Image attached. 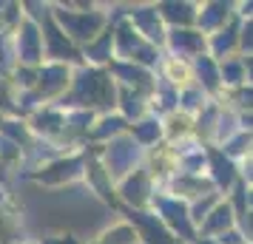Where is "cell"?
Masks as SVG:
<instances>
[{
    "label": "cell",
    "mask_w": 253,
    "mask_h": 244,
    "mask_svg": "<svg viewBox=\"0 0 253 244\" xmlns=\"http://www.w3.org/2000/svg\"><path fill=\"white\" fill-rule=\"evenodd\" d=\"M114 100V85L103 71H80L74 91H71V103L77 105H108Z\"/></svg>",
    "instance_id": "obj_1"
},
{
    "label": "cell",
    "mask_w": 253,
    "mask_h": 244,
    "mask_svg": "<svg viewBox=\"0 0 253 244\" xmlns=\"http://www.w3.org/2000/svg\"><path fill=\"white\" fill-rule=\"evenodd\" d=\"M57 23L63 32L71 35L74 40H91L100 29H103V14H85V12H54Z\"/></svg>",
    "instance_id": "obj_2"
},
{
    "label": "cell",
    "mask_w": 253,
    "mask_h": 244,
    "mask_svg": "<svg viewBox=\"0 0 253 244\" xmlns=\"http://www.w3.org/2000/svg\"><path fill=\"white\" fill-rule=\"evenodd\" d=\"M137 159V145L131 139H117L108 148V174L111 176H123L126 171H131V165Z\"/></svg>",
    "instance_id": "obj_3"
},
{
    "label": "cell",
    "mask_w": 253,
    "mask_h": 244,
    "mask_svg": "<svg viewBox=\"0 0 253 244\" xmlns=\"http://www.w3.org/2000/svg\"><path fill=\"white\" fill-rule=\"evenodd\" d=\"M80 171H83V159L74 156V159H63V162H54L48 168H43L37 174V179L46 182V185H60V182H71L74 176H80Z\"/></svg>",
    "instance_id": "obj_4"
},
{
    "label": "cell",
    "mask_w": 253,
    "mask_h": 244,
    "mask_svg": "<svg viewBox=\"0 0 253 244\" xmlns=\"http://www.w3.org/2000/svg\"><path fill=\"white\" fill-rule=\"evenodd\" d=\"M43 51V37L37 35L35 23H23L20 26V37H17V54L23 63H37Z\"/></svg>",
    "instance_id": "obj_5"
},
{
    "label": "cell",
    "mask_w": 253,
    "mask_h": 244,
    "mask_svg": "<svg viewBox=\"0 0 253 244\" xmlns=\"http://www.w3.org/2000/svg\"><path fill=\"white\" fill-rule=\"evenodd\" d=\"M160 213L165 216V221L171 224L176 233H182L185 239H194V230H191V221H188V213L179 202H171V199H160Z\"/></svg>",
    "instance_id": "obj_6"
},
{
    "label": "cell",
    "mask_w": 253,
    "mask_h": 244,
    "mask_svg": "<svg viewBox=\"0 0 253 244\" xmlns=\"http://www.w3.org/2000/svg\"><path fill=\"white\" fill-rule=\"evenodd\" d=\"M46 43H48V54L51 57H74V48H71L69 37L63 35V29H60L51 17H46Z\"/></svg>",
    "instance_id": "obj_7"
},
{
    "label": "cell",
    "mask_w": 253,
    "mask_h": 244,
    "mask_svg": "<svg viewBox=\"0 0 253 244\" xmlns=\"http://www.w3.org/2000/svg\"><path fill=\"white\" fill-rule=\"evenodd\" d=\"M69 82V71L63 66H48V69L40 71V94L48 97V94H57L60 88H66Z\"/></svg>",
    "instance_id": "obj_8"
},
{
    "label": "cell",
    "mask_w": 253,
    "mask_h": 244,
    "mask_svg": "<svg viewBox=\"0 0 253 244\" xmlns=\"http://www.w3.org/2000/svg\"><path fill=\"white\" fill-rule=\"evenodd\" d=\"M123 196H126L128 202H134V205L145 202V196H148V176L145 174H134L126 185H123Z\"/></svg>",
    "instance_id": "obj_9"
},
{
    "label": "cell",
    "mask_w": 253,
    "mask_h": 244,
    "mask_svg": "<svg viewBox=\"0 0 253 244\" xmlns=\"http://www.w3.org/2000/svg\"><path fill=\"white\" fill-rule=\"evenodd\" d=\"M171 46H173V51H179V54H191V51H199L202 48V37L196 35V32H173L171 35Z\"/></svg>",
    "instance_id": "obj_10"
},
{
    "label": "cell",
    "mask_w": 253,
    "mask_h": 244,
    "mask_svg": "<svg viewBox=\"0 0 253 244\" xmlns=\"http://www.w3.org/2000/svg\"><path fill=\"white\" fill-rule=\"evenodd\" d=\"M134 20H137V26L151 37V40H157V43L162 40V32H160L157 12H154V9H134Z\"/></svg>",
    "instance_id": "obj_11"
},
{
    "label": "cell",
    "mask_w": 253,
    "mask_h": 244,
    "mask_svg": "<svg viewBox=\"0 0 253 244\" xmlns=\"http://www.w3.org/2000/svg\"><path fill=\"white\" fill-rule=\"evenodd\" d=\"M134 219H137L139 224H142V230H145V236H148V244H176V242L171 239V236H168V233H165V230L160 227V224H157V221L145 219L142 213H134Z\"/></svg>",
    "instance_id": "obj_12"
},
{
    "label": "cell",
    "mask_w": 253,
    "mask_h": 244,
    "mask_svg": "<svg viewBox=\"0 0 253 244\" xmlns=\"http://www.w3.org/2000/svg\"><path fill=\"white\" fill-rule=\"evenodd\" d=\"M160 12L171 23H191L194 20V6H188V3H162Z\"/></svg>",
    "instance_id": "obj_13"
},
{
    "label": "cell",
    "mask_w": 253,
    "mask_h": 244,
    "mask_svg": "<svg viewBox=\"0 0 253 244\" xmlns=\"http://www.w3.org/2000/svg\"><path fill=\"white\" fill-rule=\"evenodd\" d=\"M211 162H213V174H216V182L222 187H228L230 182H233V165L228 162V159H222V153H211Z\"/></svg>",
    "instance_id": "obj_14"
},
{
    "label": "cell",
    "mask_w": 253,
    "mask_h": 244,
    "mask_svg": "<svg viewBox=\"0 0 253 244\" xmlns=\"http://www.w3.org/2000/svg\"><path fill=\"white\" fill-rule=\"evenodd\" d=\"M134 242H137V233L131 230V227H126V224L111 227V230L100 239V244H134Z\"/></svg>",
    "instance_id": "obj_15"
},
{
    "label": "cell",
    "mask_w": 253,
    "mask_h": 244,
    "mask_svg": "<svg viewBox=\"0 0 253 244\" xmlns=\"http://www.w3.org/2000/svg\"><path fill=\"white\" fill-rule=\"evenodd\" d=\"M114 74L123 77L126 82H131V85H145L148 82V71L134 69V66H114Z\"/></svg>",
    "instance_id": "obj_16"
},
{
    "label": "cell",
    "mask_w": 253,
    "mask_h": 244,
    "mask_svg": "<svg viewBox=\"0 0 253 244\" xmlns=\"http://www.w3.org/2000/svg\"><path fill=\"white\" fill-rule=\"evenodd\" d=\"M60 125H66L60 114H51V111H46V114H37V116H35V128H37V131L54 134V131H60Z\"/></svg>",
    "instance_id": "obj_17"
},
{
    "label": "cell",
    "mask_w": 253,
    "mask_h": 244,
    "mask_svg": "<svg viewBox=\"0 0 253 244\" xmlns=\"http://www.w3.org/2000/svg\"><path fill=\"white\" fill-rule=\"evenodd\" d=\"M228 17V6L225 3H211L205 9V14H202V26L205 29H213V26L219 23V20H225Z\"/></svg>",
    "instance_id": "obj_18"
},
{
    "label": "cell",
    "mask_w": 253,
    "mask_h": 244,
    "mask_svg": "<svg viewBox=\"0 0 253 244\" xmlns=\"http://www.w3.org/2000/svg\"><path fill=\"white\" fill-rule=\"evenodd\" d=\"M117 43H120V51H123V54H134L139 48V37L134 35L128 26H123V29L117 32Z\"/></svg>",
    "instance_id": "obj_19"
},
{
    "label": "cell",
    "mask_w": 253,
    "mask_h": 244,
    "mask_svg": "<svg viewBox=\"0 0 253 244\" xmlns=\"http://www.w3.org/2000/svg\"><path fill=\"white\" fill-rule=\"evenodd\" d=\"M233 43H236V26L219 32L216 40H213V51H216V54H228L230 48H233Z\"/></svg>",
    "instance_id": "obj_20"
},
{
    "label": "cell",
    "mask_w": 253,
    "mask_h": 244,
    "mask_svg": "<svg viewBox=\"0 0 253 244\" xmlns=\"http://www.w3.org/2000/svg\"><path fill=\"white\" fill-rule=\"evenodd\" d=\"M228 224H230V208L228 205H219V208L211 213L205 230H222V227H228Z\"/></svg>",
    "instance_id": "obj_21"
},
{
    "label": "cell",
    "mask_w": 253,
    "mask_h": 244,
    "mask_svg": "<svg viewBox=\"0 0 253 244\" xmlns=\"http://www.w3.org/2000/svg\"><path fill=\"white\" fill-rule=\"evenodd\" d=\"M196 69H199V77L205 80V85L208 88H216V82H219V74H216V69H213V63L208 57H199V63H196Z\"/></svg>",
    "instance_id": "obj_22"
},
{
    "label": "cell",
    "mask_w": 253,
    "mask_h": 244,
    "mask_svg": "<svg viewBox=\"0 0 253 244\" xmlns=\"http://www.w3.org/2000/svg\"><path fill=\"white\" fill-rule=\"evenodd\" d=\"M123 119L120 116H105L103 122H100V128H94V137L97 139H103V137H108V134H117V131H123Z\"/></svg>",
    "instance_id": "obj_23"
},
{
    "label": "cell",
    "mask_w": 253,
    "mask_h": 244,
    "mask_svg": "<svg viewBox=\"0 0 253 244\" xmlns=\"http://www.w3.org/2000/svg\"><path fill=\"white\" fill-rule=\"evenodd\" d=\"M134 137L139 142H154L160 137V128H157V122H139V125H134Z\"/></svg>",
    "instance_id": "obj_24"
},
{
    "label": "cell",
    "mask_w": 253,
    "mask_h": 244,
    "mask_svg": "<svg viewBox=\"0 0 253 244\" xmlns=\"http://www.w3.org/2000/svg\"><path fill=\"white\" fill-rule=\"evenodd\" d=\"M108 48H111V35H103L97 43H91V46H88V57L105 60V57H108Z\"/></svg>",
    "instance_id": "obj_25"
},
{
    "label": "cell",
    "mask_w": 253,
    "mask_h": 244,
    "mask_svg": "<svg viewBox=\"0 0 253 244\" xmlns=\"http://www.w3.org/2000/svg\"><path fill=\"white\" fill-rule=\"evenodd\" d=\"M222 74H225V80L228 82H239L242 80V66L239 63H228V66L222 69Z\"/></svg>",
    "instance_id": "obj_26"
},
{
    "label": "cell",
    "mask_w": 253,
    "mask_h": 244,
    "mask_svg": "<svg viewBox=\"0 0 253 244\" xmlns=\"http://www.w3.org/2000/svg\"><path fill=\"white\" fill-rule=\"evenodd\" d=\"M134 57H137L139 63H154V48H142L139 46L137 51H134Z\"/></svg>",
    "instance_id": "obj_27"
},
{
    "label": "cell",
    "mask_w": 253,
    "mask_h": 244,
    "mask_svg": "<svg viewBox=\"0 0 253 244\" xmlns=\"http://www.w3.org/2000/svg\"><path fill=\"white\" fill-rule=\"evenodd\" d=\"M242 46L253 51V23H248V29L242 32Z\"/></svg>",
    "instance_id": "obj_28"
},
{
    "label": "cell",
    "mask_w": 253,
    "mask_h": 244,
    "mask_svg": "<svg viewBox=\"0 0 253 244\" xmlns=\"http://www.w3.org/2000/svg\"><path fill=\"white\" fill-rule=\"evenodd\" d=\"M139 108H142V105H139V100L126 97V111H128V114H139Z\"/></svg>",
    "instance_id": "obj_29"
},
{
    "label": "cell",
    "mask_w": 253,
    "mask_h": 244,
    "mask_svg": "<svg viewBox=\"0 0 253 244\" xmlns=\"http://www.w3.org/2000/svg\"><path fill=\"white\" fill-rule=\"evenodd\" d=\"M245 233L253 239V213H245Z\"/></svg>",
    "instance_id": "obj_30"
},
{
    "label": "cell",
    "mask_w": 253,
    "mask_h": 244,
    "mask_svg": "<svg viewBox=\"0 0 253 244\" xmlns=\"http://www.w3.org/2000/svg\"><path fill=\"white\" fill-rule=\"evenodd\" d=\"M222 242L225 244H236L239 242V236H236V233H228V236H222Z\"/></svg>",
    "instance_id": "obj_31"
},
{
    "label": "cell",
    "mask_w": 253,
    "mask_h": 244,
    "mask_svg": "<svg viewBox=\"0 0 253 244\" xmlns=\"http://www.w3.org/2000/svg\"><path fill=\"white\" fill-rule=\"evenodd\" d=\"M9 103V97H6V85H3V82H0V108H3V105Z\"/></svg>",
    "instance_id": "obj_32"
},
{
    "label": "cell",
    "mask_w": 253,
    "mask_h": 244,
    "mask_svg": "<svg viewBox=\"0 0 253 244\" xmlns=\"http://www.w3.org/2000/svg\"><path fill=\"white\" fill-rule=\"evenodd\" d=\"M196 100H199L196 94H185V105H188V108H191V105H196Z\"/></svg>",
    "instance_id": "obj_33"
},
{
    "label": "cell",
    "mask_w": 253,
    "mask_h": 244,
    "mask_svg": "<svg viewBox=\"0 0 253 244\" xmlns=\"http://www.w3.org/2000/svg\"><path fill=\"white\" fill-rule=\"evenodd\" d=\"M245 66H248V74H251V80H253V57H248V63H245Z\"/></svg>",
    "instance_id": "obj_34"
},
{
    "label": "cell",
    "mask_w": 253,
    "mask_h": 244,
    "mask_svg": "<svg viewBox=\"0 0 253 244\" xmlns=\"http://www.w3.org/2000/svg\"><path fill=\"white\" fill-rule=\"evenodd\" d=\"M245 125H253V116H245Z\"/></svg>",
    "instance_id": "obj_35"
},
{
    "label": "cell",
    "mask_w": 253,
    "mask_h": 244,
    "mask_svg": "<svg viewBox=\"0 0 253 244\" xmlns=\"http://www.w3.org/2000/svg\"><path fill=\"white\" fill-rule=\"evenodd\" d=\"M245 12H253V3H251V6H245Z\"/></svg>",
    "instance_id": "obj_36"
},
{
    "label": "cell",
    "mask_w": 253,
    "mask_h": 244,
    "mask_svg": "<svg viewBox=\"0 0 253 244\" xmlns=\"http://www.w3.org/2000/svg\"><path fill=\"white\" fill-rule=\"evenodd\" d=\"M0 233H3V219H0Z\"/></svg>",
    "instance_id": "obj_37"
},
{
    "label": "cell",
    "mask_w": 253,
    "mask_h": 244,
    "mask_svg": "<svg viewBox=\"0 0 253 244\" xmlns=\"http://www.w3.org/2000/svg\"><path fill=\"white\" fill-rule=\"evenodd\" d=\"M202 244H213V242H202Z\"/></svg>",
    "instance_id": "obj_38"
}]
</instances>
